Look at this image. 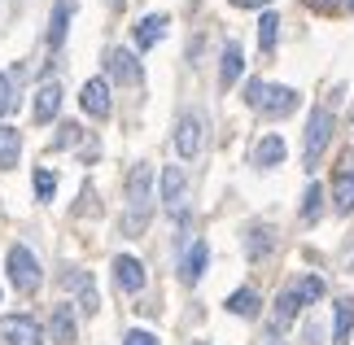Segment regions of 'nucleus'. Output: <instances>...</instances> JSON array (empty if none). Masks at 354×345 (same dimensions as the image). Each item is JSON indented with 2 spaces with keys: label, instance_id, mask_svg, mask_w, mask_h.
Listing matches in <instances>:
<instances>
[{
  "label": "nucleus",
  "instance_id": "nucleus-27",
  "mask_svg": "<svg viewBox=\"0 0 354 345\" xmlns=\"http://www.w3.org/2000/svg\"><path fill=\"white\" fill-rule=\"evenodd\" d=\"M319 214H324V188H319V184H310V188H306V197H302V218H306V223H315Z\"/></svg>",
  "mask_w": 354,
  "mask_h": 345
},
{
  "label": "nucleus",
  "instance_id": "nucleus-22",
  "mask_svg": "<svg viewBox=\"0 0 354 345\" xmlns=\"http://www.w3.org/2000/svg\"><path fill=\"white\" fill-rule=\"evenodd\" d=\"M162 35H167V13H149L136 22V48H153Z\"/></svg>",
  "mask_w": 354,
  "mask_h": 345
},
{
  "label": "nucleus",
  "instance_id": "nucleus-29",
  "mask_svg": "<svg viewBox=\"0 0 354 345\" xmlns=\"http://www.w3.org/2000/svg\"><path fill=\"white\" fill-rule=\"evenodd\" d=\"M13 105H18V96H13V84H9V75H0V118H5Z\"/></svg>",
  "mask_w": 354,
  "mask_h": 345
},
{
  "label": "nucleus",
  "instance_id": "nucleus-19",
  "mask_svg": "<svg viewBox=\"0 0 354 345\" xmlns=\"http://www.w3.org/2000/svg\"><path fill=\"white\" fill-rule=\"evenodd\" d=\"M206 262H210V245L206 241H193V250L184 254V267H180L184 284H197L201 275H206Z\"/></svg>",
  "mask_w": 354,
  "mask_h": 345
},
{
  "label": "nucleus",
  "instance_id": "nucleus-2",
  "mask_svg": "<svg viewBox=\"0 0 354 345\" xmlns=\"http://www.w3.org/2000/svg\"><path fill=\"white\" fill-rule=\"evenodd\" d=\"M245 105L258 109L267 118H284L297 109V92L293 88H280V84H263V79H250L245 84Z\"/></svg>",
  "mask_w": 354,
  "mask_h": 345
},
{
  "label": "nucleus",
  "instance_id": "nucleus-6",
  "mask_svg": "<svg viewBox=\"0 0 354 345\" xmlns=\"http://www.w3.org/2000/svg\"><path fill=\"white\" fill-rule=\"evenodd\" d=\"M0 341L5 345H39L44 341V328H39L31 315H5V319H0Z\"/></svg>",
  "mask_w": 354,
  "mask_h": 345
},
{
  "label": "nucleus",
  "instance_id": "nucleus-21",
  "mask_svg": "<svg viewBox=\"0 0 354 345\" xmlns=\"http://www.w3.org/2000/svg\"><path fill=\"white\" fill-rule=\"evenodd\" d=\"M18 158H22V131L9 127V122H0V171L18 167Z\"/></svg>",
  "mask_w": 354,
  "mask_h": 345
},
{
  "label": "nucleus",
  "instance_id": "nucleus-35",
  "mask_svg": "<svg viewBox=\"0 0 354 345\" xmlns=\"http://www.w3.org/2000/svg\"><path fill=\"white\" fill-rule=\"evenodd\" d=\"M193 345H206V341H193Z\"/></svg>",
  "mask_w": 354,
  "mask_h": 345
},
{
  "label": "nucleus",
  "instance_id": "nucleus-34",
  "mask_svg": "<svg viewBox=\"0 0 354 345\" xmlns=\"http://www.w3.org/2000/svg\"><path fill=\"white\" fill-rule=\"evenodd\" d=\"M319 5H342V0H319Z\"/></svg>",
  "mask_w": 354,
  "mask_h": 345
},
{
  "label": "nucleus",
  "instance_id": "nucleus-11",
  "mask_svg": "<svg viewBox=\"0 0 354 345\" xmlns=\"http://www.w3.org/2000/svg\"><path fill=\"white\" fill-rule=\"evenodd\" d=\"M66 284L75 288V306L84 310V315H97V310H101V297H97V280H92L88 271H71V275H66Z\"/></svg>",
  "mask_w": 354,
  "mask_h": 345
},
{
  "label": "nucleus",
  "instance_id": "nucleus-32",
  "mask_svg": "<svg viewBox=\"0 0 354 345\" xmlns=\"http://www.w3.org/2000/svg\"><path fill=\"white\" fill-rule=\"evenodd\" d=\"M66 144H79V127H75V122H66L62 136H57V149H66Z\"/></svg>",
  "mask_w": 354,
  "mask_h": 345
},
{
  "label": "nucleus",
  "instance_id": "nucleus-33",
  "mask_svg": "<svg viewBox=\"0 0 354 345\" xmlns=\"http://www.w3.org/2000/svg\"><path fill=\"white\" fill-rule=\"evenodd\" d=\"M232 5H245V9H254V5H271V0H232Z\"/></svg>",
  "mask_w": 354,
  "mask_h": 345
},
{
  "label": "nucleus",
  "instance_id": "nucleus-14",
  "mask_svg": "<svg viewBox=\"0 0 354 345\" xmlns=\"http://www.w3.org/2000/svg\"><path fill=\"white\" fill-rule=\"evenodd\" d=\"M48 337L57 345H71L79 337V324H75V310L71 301H62V306H53V319H48Z\"/></svg>",
  "mask_w": 354,
  "mask_h": 345
},
{
  "label": "nucleus",
  "instance_id": "nucleus-9",
  "mask_svg": "<svg viewBox=\"0 0 354 345\" xmlns=\"http://www.w3.org/2000/svg\"><path fill=\"white\" fill-rule=\"evenodd\" d=\"M114 284L122 288V293H140L145 288V262L131 258V254H118L114 258Z\"/></svg>",
  "mask_w": 354,
  "mask_h": 345
},
{
  "label": "nucleus",
  "instance_id": "nucleus-17",
  "mask_svg": "<svg viewBox=\"0 0 354 345\" xmlns=\"http://www.w3.org/2000/svg\"><path fill=\"white\" fill-rule=\"evenodd\" d=\"M71 13H75V0H57V5H53V18H48V48H53V53L66 44V26H71Z\"/></svg>",
  "mask_w": 354,
  "mask_h": 345
},
{
  "label": "nucleus",
  "instance_id": "nucleus-28",
  "mask_svg": "<svg viewBox=\"0 0 354 345\" xmlns=\"http://www.w3.org/2000/svg\"><path fill=\"white\" fill-rule=\"evenodd\" d=\"M31 184H35V197H39V201H53V192H57V175L39 167V171H35V179H31Z\"/></svg>",
  "mask_w": 354,
  "mask_h": 345
},
{
  "label": "nucleus",
  "instance_id": "nucleus-1",
  "mask_svg": "<svg viewBox=\"0 0 354 345\" xmlns=\"http://www.w3.org/2000/svg\"><path fill=\"white\" fill-rule=\"evenodd\" d=\"M149 214H153V171L136 167L127 175V214H122V236H140L149 227Z\"/></svg>",
  "mask_w": 354,
  "mask_h": 345
},
{
  "label": "nucleus",
  "instance_id": "nucleus-4",
  "mask_svg": "<svg viewBox=\"0 0 354 345\" xmlns=\"http://www.w3.org/2000/svg\"><path fill=\"white\" fill-rule=\"evenodd\" d=\"M5 267H9V284L22 288V293H35L39 280H44V271H39V258L26 250V245H13L9 258H5Z\"/></svg>",
  "mask_w": 354,
  "mask_h": 345
},
{
  "label": "nucleus",
  "instance_id": "nucleus-12",
  "mask_svg": "<svg viewBox=\"0 0 354 345\" xmlns=\"http://www.w3.org/2000/svg\"><path fill=\"white\" fill-rule=\"evenodd\" d=\"M184 192H188V179L180 167H167L162 171V205H167L171 214H184Z\"/></svg>",
  "mask_w": 354,
  "mask_h": 345
},
{
  "label": "nucleus",
  "instance_id": "nucleus-7",
  "mask_svg": "<svg viewBox=\"0 0 354 345\" xmlns=\"http://www.w3.org/2000/svg\"><path fill=\"white\" fill-rule=\"evenodd\" d=\"M105 71H110L114 84H127V88L145 79V71H140V62H136L131 48H110V53H105Z\"/></svg>",
  "mask_w": 354,
  "mask_h": 345
},
{
  "label": "nucleus",
  "instance_id": "nucleus-24",
  "mask_svg": "<svg viewBox=\"0 0 354 345\" xmlns=\"http://www.w3.org/2000/svg\"><path fill=\"white\" fill-rule=\"evenodd\" d=\"M223 306L232 310V315H241V319H254V315H258V306H263V301H258V293H254V288H236V293L227 297Z\"/></svg>",
  "mask_w": 354,
  "mask_h": 345
},
{
  "label": "nucleus",
  "instance_id": "nucleus-5",
  "mask_svg": "<svg viewBox=\"0 0 354 345\" xmlns=\"http://www.w3.org/2000/svg\"><path fill=\"white\" fill-rule=\"evenodd\" d=\"M201 140H206V122H201V114H180V122H175V153H180L184 162H193L201 153Z\"/></svg>",
  "mask_w": 354,
  "mask_h": 345
},
{
  "label": "nucleus",
  "instance_id": "nucleus-13",
  "mask_svg": "<svg viewBox=\"0 0 354 345\" xmlns=\"http://www.w3.org/2000/svg\"><path fill=\"white\" fill-rule=\"evenodd\" d=\"M333 205H337V214L354 210V158H346L337 179H333Z\"/></svg>",
  "mask_w": 354,
  "mask_h": 345
},
{
  "label": "nucleus",
  "instance_id": "nucleus-20",
  "mask_svg": "<svg viewBox=\"0 0 354 345\" xmlns=\"http://www.w3.org/2000/svg\"><path fill=\"white\" fill-rule=\"evenodd\" d=\"M284 153H289V149H284L280 136H263L258 149H254V167L258 171H271V167H280V162H284Z\"/></svg>",
  "mask_w": 354,
  "mask_h": 345
},
{
  "label": "nucleus",
  "instance_id": "nucleus-30",
  "mask_svg": "<svg viewBox=\"0 0 354 345\" xmlns=\"http://www.w3.org/2000/svg\"><path fill=\"white\" fill-rule=\"evenodd\" d=\"M122 345H162L153 333H145V328H131L127 337H122Z\"/></svg>",
  "mask_w": 354,
  "mask_h": 345
},
{
  "label": "nucleus",
  "instance_id": "nucleus-15",
  "mask_svg": "<svg viewBox=\"0 0 354 345\" xmlns=\"http://www.w3.org/2000/svg\"><path fill=\"white\" fill-rule=\"evenodd\" d=\"M57 109H62V88L57 84H44L35 92V101H31V118L35 122H53L57 118Z\"/></svg>",
  "mask_w": 354,
  "mask_h": 345
},
{
  "label": "nucleus",
  "instance_id": "nucleus-31",
  "mask_svg": "<svg viewBox=\"0 0 354 345\" xmlns=\"http://www.w3.org/2000/svg\"><path fill=\"white\" fill-rule=\"evenodd\" d=\"M302 345H324V333H319V324H315V319L302 328Z\"/></svg>",
  "mask_w": 354,
  "mask_h": 345
},
{
  "label": "nucleus",
  "instance_id": "nucleus-3",
  "mask_svg": "<svg viewBox=\"0 0 354 345\" xmlns=\"http://www.w3.org/2000/svg\"><path fill=\"white\" fill-rule=\"evenodd\" d=\"M328 140H333V109L328 105H315V109H310V118H306V144H302V158H306L310 171H315L319 153L328 149Z\"/></svg>",
  "mask_w": 354,
  "mask_h": 345
},
{
  "label": "nucleus",
  "instance_id": "nucleus-23",
  "mask_svg": "<svg viewBox=\"0 0 354 345\" xmlns=\"http://www.w3.org/2000/svg\"><path fill=\"white\" fill-rule=\"evenodd\" d=\"M241 71H245V53H241V44H227L223 48V62H219V88L227 92L241 79Z\"/></svg>",
  "mask_w": 354,
  "mask_h": 345
},
{
  "label": "nucleus",
  "instance_id": "nucleus-26",
  "mask_svg": "<svg viewBox=\"0 0 354 345\" xmlns=\"http://www.w3.org/2000/svg\"><path fill=\"white\" fill-rule=\"evenodd\" d=\"M276 31H280V18L276 13H263V22H258V48L263 53L276 48Z\"/></svg>",
  "mask_w": 354,
  "mask_h": 345
},
{
  "label": "nucleus",
  "instance_id": "nucleus-16",
  "mask_svg": "<svg viewBox=\"0 0 354 345\" xmlns=\"http://www.w3.org/2000/svg\"><path fill=\"white\" fill-rule=\"evenodd\" d=\"M297 310H302V301H297V288L289 284L284 293L276 297V315H271V333H284L293 319H297Z\"/></svg>",
  "mask_w": 354,
  "mask_h": 345
},
{
  "label": "nucleus",
  "instance_id": "nucleus-25",
  "mask_svg": "<svg viewBox=\"0 0 354 345\" xmlns=\"http://www.w3.org/2000/svg\"><path fill=\"white\" fill-rule=\"evenodd\" d=\"M293 288H297V301H302V306H310V301L324 297V280H319V275H302Z\"/></svg>",
  "mask_w": 354,
  "mask_h": 345
},
{
  "label": "nucleus",
  "instance_id": "nucleus-8",
  "mask_svg": "<svg viewBox=\"0 0 354 345\" xmlns=\"http://www.w3.org/2000/svg\"><path fill=\"white\" fill-rule=\"evenodd\" d=\"M271 250H276V227L271 223H250L245 227V258L250 262H263Z\"/></svg>",
  "mask_w": 354,
  "mask_h": 345
},
{
  "label": "nucleus",
  "instance_id": "nucleus-18",
  "mask_svg": "<svg viewBox=\"0 0 354 345\" xmlns=\"http://www.w3.org/2000/svg\"><path fill=\"white\" fill-rule=\"evenodd\" d=\"M354 333V297H342L333 306V345H350Z\"/></svg>",
  "mask_w": 354,
  "mask_h": 345
},
{
  "label": "nucleus",
  "instance_id": "nucleus-10",
  "mask_svg": "<svg viewBox=\"0 0 354 345\" xmlns=\"http://www.w3.org/2000/svg\"><path fill=\"white\" fill-rule=\"evenodd\" d=\"M79 105H84V114H92V118H110V84H105V79H88L84 92H79Z\"/></svg>",
  "mask_w": 354,
  "mask_h": 345
}]
</instances>
